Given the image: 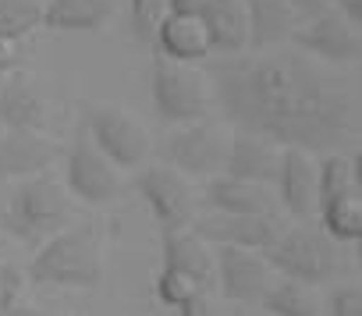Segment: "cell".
<instances>
[{
  "mask_svg": "<svg viewBox=\"0 0 362 316\" xmlns=\"http://www.w3.org/2000/svg\"><path fill=\"white\" fill-rule=\"evenodd\" d=\"M89 121V142L107 156V160L121 171L142 168V160L149 156V131L121 107L114 103H93L86 110Z\"/></svg>",
  "mask_w": 362,
  "mask_h": 316,
  "instance_id": "cell-7",
  "label": "cell"
},
{
  "mask_svg": "<svg viewBox=\"0 0 362 316\" xmlns=\"http://www.w3.org/2000/svg\"><path fill=\"white\" fill-rule=\"evenodd\" d=\"M320 213V228L337 242H358L362 238V192H344V196H330L316 206Z\"/></svg>",
  "mask_w": 362,
  "mask_h": 316,
  "instance_id": "cell-23",
  "label": "cell"
},
{
  "mask_svg": "<svg viewBox=\"0 0 362 316\" xmlns=\"http://www.w3.org/2000/svg\"><path fill=\"white\" fill-rule=\"evenodd\" d=\"M0 206H4V199H0Z\"/></svg>",
  "mask_w": 362,
  "mask_h": 316,
  "instance_id": "cell-38",
  "label": "cell"
},
{
  "mask_svg": "<svg viewBox=\"0 0 362 316\" xmlns=\"http://www.w3.org/2000/svg\"><path fill=\"white\" fill-rule=\"evenodd\" d=\"M177 316H217V305L206 291H196L189 302H181L177 305Z\"/></svg>",
  "mask_w": 362,
  "mask_h": 316,
  "instance_id": "cell-31",
  "label": "cell"
},
{
  "mask_svg": "<svg viewBox=\"0 0 362 316\" xmlns=\"http://www.w3.org/2000/svg\"><path fill=\"white\" fill-rule=\"evenodd\" d=\"M277 168H281V146H274L270 139H259L252 131H238V128L231 131L221 175L242 178V182H256V185H274L277 182Z\"/></svg>",
  "mask_w": 362,
  "mask_h": 316,
  "instance_id": "cell-14",
  "label": "cell"
},
{
  "mask_svg": "<svg viewBox=\"0 0 362 316\" xmlns=\"http://www.w3.org/2000/svg\"><path fill=\"white\" fill-rule=\"evenodd\" d=\"M0 121L8 128H29V131H43L47 124V100L36 89L33 78L25 75H8L4 93H0Z\"/></svg>",
  "mask_w": 362,
  "mask_h": 316,
  "instance_id": "cell-21",
  "label": "cell"
},
{
  "mask_svg": "<svg viewBox=\"0 0 362 316\" xmlns=\"http://www.w3.org/2000/svg\"><path fill=\"white\" fill-rule=\"evenodd\" d=\"M149 89H153L156 117L167 124L203 121L206 110L214 107L210 82H206V71L199 64H177L167 57H153Z\"/></svg>",
  "mask_w": 362,
  "mask_h": 316,
  "instance_id": "cell-5",
  "label": "cell"
},
{
  "mask_svg": "<svg viewBox=\"0 0 362 316\" xmlns=\"http://www.w3.org/2000/svg\"><path fill=\"white\" fill-rule=\"evenodd\" d=\"M189 231L196 238H203L206 245H228V249H249V252H267L277 235L284 231L281 217H245V213H203L189 224Z\"/></svg>",
  "mask_w": 362,
  "mask_h": 316,
  "instance_id": "cell-10",
  "label": "cell"
},
{
  "mask_svg": "<svg viewBox=\"0 0 362 316\" xmlns=\"http://www.w3.org/2000/svg\"><path fill=\"white\" fill-rule=\"evenodd\" d=\"M167 0H128V22H132V36L142 47H153V36L160 29V22L167 18Z\"/></svg>",
  "mask_w": 362,
  "mask_h": 316,
  "instance_id": "cell-26",
  "label": "cell"
},
{
  "mask_svg": "<svg viewBox=\"0 0 362 316\" xmlns=\"http://www.w3.org/2000/svg\"><path fill=\"white\" fill-rule=\"evenodd\" d=\"M43 8L47 0H0V33L25 40L33 29L43 25Z\"/></svg>",
  "mask_w": 362,
  "mask_h": 316,
  "instance_id": "cell-25",
  "label": "cell"
},
{
  "mask_svg": "<svg viewBox=\"0 0 362 316\" xmlns=\"http://www.w3.org/2000/svg\"><path fill=\"white\" fill-rule=\"evenodd\" d=\"M25 61V40L0 33V75H15Z\"/></svg>",
  "mask_w": 362,
  "mask_h": 316,
  "instance_id": "cell-30",
  "label": "cell"
},
{
  "mask_svg": "<svg viewBox=\"0 0 362 316\" xmlns=\"http://www.w3.org/2000/svg\"><path fill=\"white\" fill-rule=\"evenodd\" d=\"M153 50L156 57H167L177 64H203L214 54L199 15H167L153 36Z\"/></svg>",
  "mask_w": 362,
  "mask_h": 316,
  "instance_id": "cell-17",
  "label": "cell"
},
{
  "mask_svg": "<svg viewBox=\"0 0 362 316\" xmlns=\"http://www.w3.org/2000/svg\"><path fill=\"white\" fill-rule=\"evenodd\" d=\"M153 291H156V302L160 305H167V309H177L181 302H189L196 291H203L189 274H181V270H170V267H163L160 274H156V284H153Z\"/></svg>",
  "mask_w": 362,
  "mask_h": 316,
  "instance_id": "cell-27",
  "label": "cell"
},
{
  "mask_svg": "<svg viewBox=\"0 0 362 316\" xmlns=\"http://www.w3.org/2000/svg\"><path fill=\"white\" fill-rule=\"evenodd\" d=\"M327 316H362V291L355 284H337L327 295Z\"/></svg>",
  "mask_w": 362,
  "mask_h": 316,
  "instance_id": "cell-29",
  "label": "cell"
},
{
  "mask_svg": "<svg viewBox=\"0 0 362 316\" xmlns=\"http://www.w3.org/2000/svg\"><path fill=\"white\" fill-rule=\"evenodd\" d=\"M203 199H206V206L217 210V213L281 217V206H277V192H274V185H256V182H242V178H228V175L210 178Z\"/></svg>",
  "mask_w": 362,
  "mask_h": 316,
  "instance_id": "cell-15",
  "label": "cell"
},
{
  "mask_svg": "<svg viewBox=\"0 0 362 316\" xmlns=\"http://www.w3.org/2000/svg\"><path fill=\"white\" fill-rule=\"evenodd\" d=\"M330 11H337L341 18H348L351 25L362 29V0H327Z\"/></svg>",
  "mask_w": 362,
  "mask_h": 316,
  "instance_id": "cell-32",
  "label": "cell"
},
{
  "mask_svg": "<svg viewBox=\"0 0 362 316\" xmlns=\"http://www.w3.org/2000/svg\"><path fill=\"white\" fill-rule=\"evenodd\" d=\"M64 182H68V189H71L75 199L93 203V206L110 203V199L121 192V175H117V168L89 142V135H82L78 142H71L68 160H64Z\"/></svg>",
  "mask_w": 362,
  "mask_h": 316,
  "instance_id": "cell-11",
  "label": "cell"
},
{
  "mask_svg": "<svg viewBox=\"0 0 362 316\" xmlns=\"http://www.w3.org/2000/svg\"><path fill=\"white\" fill-rule=\"evenodd\" d=\"M288 43L295 50H302L305 57L327 64V68H351L362 57V33H358V25H351L337 11H323L316 18L298 22L295 33L288 36Z\"/></svg>",
  "mask_w": 362,
  "mask_h": 316,
  "instance_id": "cell-8",
  "label": "cell"
},
{
  "mask_svg": "<svg viewBox=\"0 0 362 316\" xmlns=\"http://www.w3.org/2000/svg\"><path fill=\"white\" fill-rule=\"evenodd\" d=\"M0 256H4V235H0Z\"/></svg>",
  "mask_w": 362,
  "mask_h": 316,
  "instance_id": "cell-37",
  "label": "cell"
},
{
  "mask_svg": "<svg viewBox=\"0 0 362 316\" xmlns=\"http://www.w3.org/2000/svg\"><path fill=\"white\" fill-rule=\"evenodd\" d=\"M22 291H25V274L15 263L0 259V316H8L22 302Z\"/></svg>",
  "mask_w": 362,
  "mask_h": 316,
  "instance_id": "cell-28",
  "label": "cell"
},
{
  "mask_svg": "<svg viewBox=\"0 0 362 316\" xmlns=\"http://www.w3.org/2000/svg\"><path fill=\"white\" fill-rule=\"evenodd\" d=\"M29 281L47 288H96L103 281V256L96 228H61L29 263Z\"/></svg>",
  "mask_w": 362,
  "mask_h": 316,
  "instance_id": "cell-3",
  "label": "cell"
},
{
  "mask_svg": "<svg viewBox=\"0 0 362 316\" xmlns=\"http://www.w3.org/2000/svg\"><path fill=\"white\" fill-rule=\"evenodd\" d=\"M263 259L270 263V270L298 284H327L341 274V245L309 221L284 228L277 242L263 252Z\"/></svg>",
  "mask_w": 362,
  "mask_h": 316,
  "instance_id": "cell-4",
  "label": "cell"
},
{
  "mask_svg": "<svg viewBox=\"0 0 362 316\" xmlns=\"http://www.w3.org/2000/svg\"><path fill=\"white\" fill-rule=\"evenodd\" d=\"M288 8L305 22V18H316V15H323V11H330V4L327 0H288Z\"/></svg>",
  "mask_w": 362,
  "mask_h": 316,
  "instance_id": "cell-33",
  "label": "cell"
},
{
  "mask_svg": "<svg viewBox=\"0 0 362 316\" xmlns=\"http://www.w3.org/2000/svg\"><path fill=\"white\" fill-rule=\"evenodd\" d=\"M8 316H47V312H43V309H36V305H22V302H18Z\"/></svg>",
  "mask_w": 362,
  "mask_h": 316,
  "instance_id": "cell-35",
  "label": "cell"
},
{
  "mask_svg": "<svg viewBox=\"0 0 362 316\" xmlns=\"http://www.w3.org/2000/svg\"><path fill=\"white\" fill-rule=\"evenodd\" d=\"M214 274L221 284V295L228 302H259L263 291L274 281L270 263L263 259V252H249V249H228L221 245L214 256Z\"/></svg>",
  "mask_w": 362,
  "mask_h": 316,
  "instance_id": "cell-12",
  "label": "cell"
},
{
  "mask_svg": "<svg viewBox=\"0 0 362 316\" xmlns=\"http://www.w3.org/2000/svg\"><path fill=\"white\" fill-rule=\"evenodd\" d=\"M71 221V199L64 185L47 175L22 178L0 206V235H11L25 245H40Z\"/></svg>",
  "mask_w": 362,
  "mask_h": 316,
  "instance_id": "cell-2",
  "label": "cell"
},
{
  "mask_svg": "<svg viewBox=\"0 0 362 316\" xmlns=\"http://www.w3.org/2000/svg\"><path fill=\"white\" fill-rule=\"evenodd\" d=\"M135 189L146 199V206H149V213H153V221L160 224L163 235L185 231L196 221V192H192L189 178H181L167 164H149L139 175Z\"/></svg>",
  "mask_w": 362,
  "mask_h": 316,
  "instance_id": "cell-9",
  "label": "cell"
},
{
  "mask_svg": "<svg viewBox=\"0 0 362 316\" xmlns=\"http://www.w3.org/2000/svg\"><path fill=\"white\" fill-rule=\"evenodd\" d=\"M199 18H203L210 47L217 54H242V50H249L245 0H206Z\"/></svg>",
  "mask_w": 362,
  "mask_h": 316,
  "instance_id": "cell-19",
  "label": "cell"
},
{
  "mask_svg": "<svg viewBox=\"0 0 362 316\" xmlns=\"http://www.w3.org/2000/svg\"><path fill=\"white\" fill-rule=\"evenodd\" d=\"M203 64L210 96L231 128L313 156L358 153V89L334 68L295 47L221 54Z\"/></svg>",
  "mask_w": 362,
  "mask_h": 316,
  "instance_id": "cell-1",
  "label": "cell"
},
{
  "mask_svg": "<svg viewBox=\"0 0 362 316\" xmlns=\"http://www.w3.org/2000/svg\"><path fill=\"white\" fill-rule=\"evenodd\" d=\"M277 206L291 213L295 221H309L316 213V160L305 149H281L277 168Z\"/></svg>",
  "mask_w": 362,
  "mask_h": 316,
  "instance_id": "cell-13",
  "label": "cell"
},
{
  "mask_svg": "<svg viewBox=\"0 0 362 316\" xmlns=\"http://www.w3.org/2000/svg\"><path fill=\"white\" fill-rule=\"evenodd\" d=\"M245 22H249V50H274L288 43V36L302 18L288 8V0H245Z\"/></svg>",
  "mask_w": 362,
  "mask_h": 316,
  "instance_id": "cell-18",
  "label": "cell"
},
{
  "mask_svg": "<svg viewBox=\"0 0 362 316\" xmlns=\"http://www.w3.org/2000/svg\"><path fill=\"white\" fill-rule=\"evenodd\" d=\"M228 139H231V131H224V124H217V121H189L185 128H177L163 139L160 156L181 178L210 182L224 171Z\"/></svg>",
  "mask_w": 362,
  "mask_h": 316,
  "instance_id": "cell-6",
  "label": "cell"
},
{
  "mask_svg": "<svg viewBox=\"0 0 362 316\" xmlns=\"http://www.w3.org/2000/svg\"><path fill=\"white\" fill-rule=\"evenodd\" d=\"M4 82H8V75H0V93H4Z\"/></svg>",
  "mask_w": 362,
  "mask_h": 316,
  "instance_id": "cell-36",
  "label": "cell"
},
{
  "mask_svg": "<svg viewBox=\"0 0 362 316\" xmlns=\"http://www.w3.org/2000/svg\"><path fill=\"white\" fill-rule=\"evenodd\" d=\"M160 256H163V267L189 274L203 291H210V284L217 281V274H214V256H210L206 242L196 238L189 228H185V231H170V235H163V242H160Z\"/></svg>",
  "mask_w": 362,
  "mask_h": 316,
  "instance_id": "cell-20",
  "label": "cell"
},
{
  "mask_svg": "<svg viewBox=\"0 0 362 316\" xmlns=\"http://www.w3.org/2000/svg\"><path fill=\"white\" fill-rule=\"evenodd\" d=\"M114 15V0H47L43 25L54 33H100Z\"/></svg>",
  "mask_w": 362,
  "mask_h": 316,
  "instance_id": "cell-22",
  "label": "cell"
},
{
  "mask_svg": "<svg viewBox=\"0 0 362 316\" xmlns=\"http://www.w3.org/2000/svg\"><path fill=\"white\" fill-rule=\"evenodd\" d=\"M54 160H57V142H50L43 131L8 128L0 139V182L43 175Z\"/></svg>",
  "mask_w": 362,
  "mask_h": 316,
  "instance_id": "cell-16",
  "label": "cell"
},
{
  "mask_svg": "<svg viewBox=\"0 0 362 316\" xmlns=\"http://www.w3.org/2000/svg\"><path fill=\"white\" fill-rule=\"evenodd\" d=\"M259 305L270 312V316H320L323 305L316 298V291L309 284H298V281H270V288L263 291Z\"/></svg>",
  "mask_w": 362,
  "mask_h": 316,
  "instance_id": "cell-24",
  "label": "cell"
},
{
  "mask_svg": "<svg viewBox=\"0 0 362 316\" xmlns=\"http://www.w3.org/2000/svg\"><path fill=\"white\" fill-rule=\"evenodd\" d=\"M206 0H167V11L170 15H199Z\"/></svg>",
  "mask_w": 362,
  "mask_h": 316,
  "instance_id": "cell-34",
  "label": "cell"
}]
</instances>
